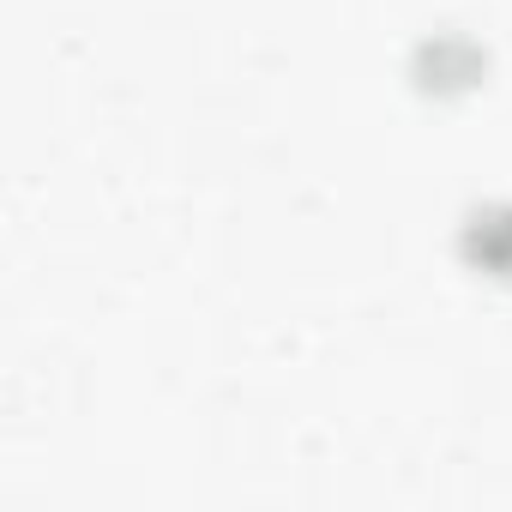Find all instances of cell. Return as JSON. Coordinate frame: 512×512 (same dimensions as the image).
I'll return each instance as SVG.
<instances>
[{
  "label": "cell",
  "mask_w": 512,
  "mask_h": 512,
  "mask_svg": "<svg viewBox=\"0 0 512 512\" xmlns=\"http://www.w3.org/2000/svg\"><path fill=\"white\" fill-rule=\"evenodd\" d=\"M476 253H482V260L488 266H512V217L506 211H488V223L476 217Z\"/></svg>",
  "instance_id": "cell-1"
}]
</instances>
